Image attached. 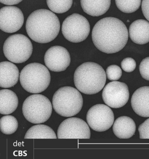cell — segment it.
<instances>
[{
	"mask_svg": "<svg viewBox=\"0 0 149 159\" xmlns=\"http://www.w3.org/2000/svg\"><path fill=\"white\" fill-rule=\"evenodd\" d=\"M129 36L133 43L138 45H144L149 42V22L139 19L130 25Z\"/></svg>",
	"mask_w": 149,
	"mask_h": 159,
	"instance_id": "obj_16",
	"label": "cell"
},
{
	"mask_svg": "<svg viewBox=\"0 0 149 159\" xmlns=\"http://www.w3.org/2000/svg\"><path fill=\"white\" fill-rule=\"evenodd\" d=\"M122 75L121 69L119 66L113 65L109 66L106 70V77L111 81H117Z\"/></svg>",
	"mask_w": 149,
	"mask_h": 159,
	"instance_id": "obj_24",
	"label": "cell"
},
{
	"mask_svg": "<svg viewBox=\"0 0 149 159\" xmlns=\"http://www.w3.org/2000/svg\"><path fill=\"white\" fill-rule=\"evenodd\" d=\"M102 97L106 104L110 107L121 108L129 100V88L126 83L113 81L105 86L102 91Z\"/></svg>",
	"mask_w": 149,
	"mask_h": 159,
	"instance_id": "obj_10",
	"label": "cell"
},
{
	"mask_svg": "<svg viewBox=\"0 0 149 159\" xmlns=\"http://www.w3.org/2000/svg\"><path fill=\"white\" fill-rule=\"evenodd\" d=\"M122 69L125 72H133L136 68V62L134 59L132 58H124L121 63Z\"/></svg>",
	"mask_w": 149,
	"mask_h": 159,
	"instance_id": "obj_25",
	"label": "cell"
},
{
	"mask_svg": "<svg viewBox=\"0 0 149 159\" xmlns=\"http://www.w3.org/2000/svg\"><path fill=\"white\" fill-rule=\"evenodd\" d=\"M81 5L86 13L93 17L104 15L108 11L111 0H80Z\"/></svg>",
	"mask_w": 149,
	"mask_h": 159,
	"instance_id": "obj_18",
	"label": "cell"
},
{
	"mask_svg": "<svg viewBox=\"0 0 149 159\" xmlns=\"http://www.w3.org/2000/svg\"><path fill=\"white\" fill-rule=\"evenodd\" d=\"M90 31V25L88 20L84 16L77 13L67 17L61 26L63 36L72 43H79L85 40Z\"/></svg>",
	"mask_w": 149,
	"mask_h": 159,
	"instance_id": "obj_8",
	"label": "cell"
},
{
	"mask_svg": "<svg viewBox=\"0 0 149 159\" xmlns=\"http://www.w3.org/2000/svg\"><path fill=\"white\" fill-rule=\"evenodd\" d=\"M138 131L140 139H149V118L140 124Z\"/></svg>",
	"mask_w": 149,
	"mask_h": 159,
	"instance_id": "obj_27",
	"label": "cell"
},
{
	"mask_svg": "<svg viewBox=\"0 0 149 159\" xmlns=\"http://www.w3.org/2000/svg\"><path fill=\"white\" fill-rule=\"evenodd\" d=\"M129 33L126 25L117 18L106 17L96 24L92 38L96 48L102 52L113 54L124 48L128 41Z\"/></svg>",
	"mask_w": 149,
	"mask_h": 159,
	"instance_id": "obj_1",
	"label": "cell"
},
{
	"mask_svg": "<svg viewBox=\"0 0 149 159\" xmlns=\"http://www.w3.org/2000/svg\"><path fill=\"white\" fill-rule=\"evenodd\" d=\"M139 70L142 78L149 81V57L144 58L141 61Z\"/></svg>",
	"mask_w": 149,
	"mask_h": 159,
	"instance_id": "obj_26",
	"label": "cell"
},
{
	"mask_svg": "<svg viewBox=\"0 0 149 159\" xmlns=\"http://www.w3.org/2000/svg\"><path fill=\"white\" fill-rule=\"evenodd\" d=\"M20 81L21 86L27 92L39 93L44 91L49 86L50 73L45 66L38 63H32L21 70Z\"/></svg>",
	"mask_w": 149,
	"mask_h": 159,
	"instance_id": "obj_4",
	"label": "cell"
},
{
	"mask_svg": "<svg viewBox=\"0 0 149 159\" xmlns=\"http://www.w3.org/2000/svg\"><path fill=\"white\" fill-rule=\"evenodd\" d=\"M131 104L136 114L149 117V86H142L136 90L132 97Z\"/></svg>",
	"mask_w": 149,
	"mask_h": 159,
	"instance_id": "obj_14",
	"label": "cell"
},
{
	"mask_svg": "<svg viewBox=\"0 0 149 159\" xmlns=\"http://www.w3.org/2000/svg\"><path fill=\"white\" fill-rule=\"evenodd\" d=\"M3 52L6 58L15 63H22L32 56L33 46L27 37L22 34L10 36L5 40Z\"/></svg>",
	"mask_w": 149,
	"mask_h": 159,
	"instance_id": "obj_7",
	"label": "cell"
},
{
	"mask_svg": "<svg viewBox=\"0 0 149 159\" xmlns=\"http://www.w3.org/2000/svg\"><path fill=\"white\" fill-rule=\"evenodd\" d=\"M46 2L52 11L57 14H62L70 9L73 0H46Z\"/></svg>",
	"mask_w": 149,
	"mask_h": 159,
	"instance_id": "obj_22",
	"label": "cell"
},
{
	"mask_svg": "<svg viewBox=\"0 0 149 159\" xmlns=\"http://www.w3.org/2000/svg\"><path fill=\"white\" fill-rule=\"evenodd\" d=\"M60 29L59 18L53 12L47 9L33 11L26 23L28 35L32 40L41 44L54 40L59 34Z\"/></svg>",
	"mask_w": 149,
	"mask_h": 159,
	"instance_id": "obj_2",
	"label": "cell"
},
{
	"mask_svg": "<svg viewBox=\"0 0 149 159\" xmlns=\"http://www.w3.org/2000/svg\"><path fill=\"white\" fill-rule=\"evenodd\" d=\"M141 7L143 16L149 21V0H142Z\"/></svg>",
	"mask_w": 149,
	"mask_h": 159,
	"instance_id": "obj_28",
	"label": "cell"
},
{
	"mask_svg": "<svg viewBox=\"0 0 149 159\" xmlns=\"http://www.w3.org/2000/svg\"><path fill=\"white\" fill-rule=\"evenodd\" d=\"M45 66L50 71L60 72L65 71L70 65L71 57L65 48L54 46L47 50L44 56Z\"/></svg>",
	"mask_w": 149,
	"mask_h": 159,
	"instance_id": "obj_13",
	"label": "cell"
},
{
	"mask_svg": "<svg viewBox=\"0 0 149 159\" xmlns=\"http://www.w3.org/2000/svg\"><path fill=\"white\" fill-rule=\"evenodd\" d=\"M19 78V70L16 65L7 61L0 62V87H13L18 83Z\"/></svg>",
	"mask_w": 149,
	"mask_h": 159,
	"instance_id": "obj_15",
	"label": "cell"
},
{
	"mask_svg": "<svg viewBox=\"0 0 149 159\" xmlns=\"http://www.w3.org/2000/svg\"><path fill=\"white\" fill-rule=\"evenodd\" d=\"M106 75L102 67L96 63L86 62L75 70L74 82L79 91L86 95L100 92L106 83Z\"/></svg>",
	"mask_w": 149,
	"mask_h": 159,
	"instance_id": "obj_3",
	"label": "cell"
},
{
	"mask_svg": "<svg viewBox=\"0 0 149 159\" xmlns=\"http://www.w3.org/2000/svg\"><path fill=\"white\" fill-rule=\"evenodd\" d=\"M18 105V97L13 91L8 89L0 90V114H11Z\"/></svg>",
	"mask_w": 149,
	"mask_h": 159,
	"instance_id": "obj_19",
	"label": "cell"
},
{
	"mask_svg": "<svg viewBox=\"0 0 149 159\" xmlns=\"http://www.w3.org/2000/svg\"><path fill=\"white\" fill-rule=\"evenodd\" d=\"M25 139H57V136L54 130L49 126L38 124L27 131Z\"/></svg>",
	"mask_w": 149,
	"mask_h": 159,
	"instance_id": "obj_20",
	"label": "cell"
},
{
	"mask_svg": "<svg viewBox=\"0 0 149 159\" xmlns=\"http://www.w3.org/2000/svg\"><path fill=\"white\" fill-rule=\"evenodd\" d=\"M86 120L93 130L105 131L111 128L114 123V113L109 106L99 104L93 106L88 110Z\"/></svg>",
	"mask_w": 149,
	"mask_h": 159,
	"instance_id": "obj_9",
	"label": "cell"
},
{
	"mask_svg": "<svg viewBox=\"0 0 149 159\" xmlns=\"http://www.w3.org/2000/svg\"><path fill=\"white\" fill-rule=\"evenodd\" d=\"M142 0H115L117 8L125 13L134 12L141 5Z\"/></svg>",
	"mask_w": 149,
	"mask_h": 159,
	"instance_id": "obj_23",
	"label": "cell"
},
{
	"mask_svg": "<svg viewBox=\"0 0 149 159\" xmlns=\"http://www.w3.org/2000/svg\"><path fill=\"white\" fill-rule=\"evenodd\" d=\"M52 111V105L49 99L41 94L30 96L23 104L24 116L33 124L45 123L50 117Z\"/></svg>",
	"mask_w": 149,
	"mask_h": 159,
	"instance_id": "obj_6",
	"label": "cell"
},
{
	"mask_svg": "<svg viewBox=\"0 0 149 159\" xmlns=\"http://www.w3.org/2000/svg\"><path fill=\"white\" fill-rule=\"evenodd\" d=\"M90 130L88 124L82 119L71 117L59 125L57 132L58 139H90Z\"/></svg>",
	"mask_w": 149,
	"mask_h": 159,
	"instance_id": "obj_11",
	"label": "cell"
},
{
	"mask_svg": "<svg viewBox=\"0 0 149 159\" xmlns=\"http://www.w3.org/2000/svg\"><path fill=\"white\" fill-rule=\"evenodd\" d=\"M23 0H0V3L4 5H17Z\"/></svg>",
	"mask_w": 149,
	"mask_h": 159,
	"instance_id": "obj_29",
	"label": "cell"
},
{
	"mask_svg": "<svg viewBox=\"0 0 149 159\" xmlns=\"http://www.w3.org/2000/svg\"><path fill=\"white\" fill-rule=\"evenodd\" d=\"M52 106L56 112L61 116H74L79 113L83 107V97L80 92L74 88L61 87L53 97Z\"/></svg>",
	"mask_w": 149,
	"mask_h": 159,
	"instance_id": "obj_5",
	"label": "cell"
},
{
	"mask_svg": "<svg viewBox=\"0 0 149 159\" xmlns=\"http://www.w3.org/2000/svg\"><path fill=\"white\" fill-rule=\"evenodd\" d=\"M18 121L13 116L6 115L0 119V130L5 134H14L18 129Z\"/></svg>",
	"mask_w": 149,
	"mask_h": 159,
	"instance_id": "obj_21",
	"label": "cell"
},
{
	"mask_svg": "<svg viewBox=\"0 0 149 159\" xmlns=\"http://www.w3.org/2000/svg\"><path fill=\"white\" fill-rule=\"evenodd\" d=\"M113 132L120 139H127L135 134L136 130L135 123L132 119L127 116L118 118L113 123Z\"/></svg>",
	"mask_w": 149,
	"mask_h": 159,
	"instance_id": "obj_17",
	"label": "cell"
},
{
	"mask_svg": "<svg viewBox=\"0 0 149 159\" xmlns=\"http://www.w3.org/2000/svg\"><path fill=\"white\" fill-rule=\"evenodd\" d=\"M24 17L21 11L14 6H6L0 9V29L12 33L20 30L23 25Z\"/></svg>",
	"mask_w": 149,
	"mask_h": 159,
	"instance_id": "obj_12",
	"label": "cell"
}]
</instances>
